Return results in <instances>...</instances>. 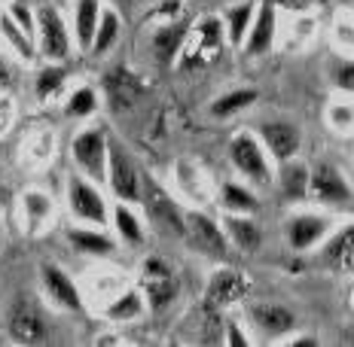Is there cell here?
<instances>
[{"mask_svg": "<svg viewBox=\"0 0 354 347\" xmlns=\"http://www.w3.org/2000/svg\"><path fill=\"white\" fill-rule=\"evenodd\" d=\"M107 183L116 201H144V171L138 165V159L116 137H107Z\"/></svg>", "mask_w": 354, "mask_h": 347, "instance_id": "cell-1", "label": "cell"}, {"mask_svg": "<svg viewBox=\"0 0 354 347\" xmlns=\"http://www.w3.org/2000/svg\"><path fill=\"white\" fill-rule=\"evenodd\" d=\"M230 161L245 180H250L254 186H269L275 180V171H272V156L266 152L263 140L250 131H239L230 140Z\"/></svg>", "mask_w": 354, "mask_h": 347, "instance_id": "cell-2", "label": "cell"}, {"mask_svg": "<svg viewBox=\"0 0 354 347\" xmlns=\"http://www.w3.org/2000/svg\"><path fill=\"white\" fill-rule=\"evenodd\" d=\"M37 40H40V55L46 61H68L73 31L53 3L37 6Z\"/></svg>", "mask_w": 354, "mask_h": 347, "instance_id": "cell-3", "label": "cell"}, {"mask_svg": "<svg viewBox=\"0 0 354 347\" xmlns=\"http://www.w3.org/2000/svg\"><path fill=\"white\" fill-rule=\"evenodd\" d=\"M68 208L71 213L86 226H101L104 228L110 223L107 201L101 195L98 183L88 180L83 174H71L68 177Z\"/></svg>", "mask_w": 354, "mask_h": 347, "instance_id": "cell-4", "label": "cell"}, {"mask_svg": "<svg viewBox=\"0 0 354 347\" xmlns=\"http://www.w3.org/2000/svg\"><path fill=\"white\" fill-rule=\"evenodd\" d=\"M223 19L217 16H205L196 21V28H189L187 34V43H183V52H180V61L183 68H198V64L211 61L214 55L220 52V43H223Z\"/></svg>", "mask_w": 354, "mask_h": 347, "instance_id": "cell-5", "label": "cell"}, {"mask_svg": "<svg viewBox=\"0 0 354 347\" xmlns=\"http://www.w3.org/2000/svg\"><path fill=\"white\" fill-rule=\"evenodd\" d=\"M73 165L95 183H107V135L101 128H86L71 143Z\"/></svg>", "mask_w": 354, "mask_h": 347, "instance_id": "cell-6", "label": "cell"}, {"mask_svg": "<svg viewBox=\"0 0 354 347\" xmlns=\"http://www.w3.org/2000/svg\"><path fill=\"white\" fill-rule=\"evenodd\" d=\"M144 204H147V213L153 217V223H156L162 232L187 238V210L162 186H156V180L147 174H144Z\"/></svg>", "mask_w": 354, "mask_h": 347, "instance_id": "cell-7", "label": "cell"}, {"mask_svg": "<svg viewBox=\"0 0 354 347\" xmlns=\"http://www.w3.org/2000/svg\"><path fill=\"white\" fill-rule=\"evenodd\" d=\"M6 329H10V338L16 344H43L46 341V335H49L46 320H43V311L31 299H16L12 301L10 314H6Z\"/></svg>", "mask_w": 354, "mask_h": 347, "instance_id": "cell-8", "label": "cell"}, {"mask_svg": "<svg viewBox=\"0 0 354 347\" xmlns=\"http://www.w3.org/2000/svg\"><path fill=\"white\" fill-rule=\"evenodd\" d=\"M330 232H333V219L324 217V213H315V210L293 213L284 226L287 244H290V250H297V253L315 250L318 244H324V238H327Z\"/></svg>", "mask_w": 354, "mask_h": 347, "instance_id": "cell-9", "label": "cell"}, {"mask_svg": "<svg viewBox=\"0 0 354 347\" xmlns=\"http://www.w3.org/2000/svg\"><path fill=\"white\" fill-rule=\"evenodd\" d=\"M141 290L147 295V305L150 311H162L168 301L177 295V280L171 275L165 259L159 256H147L144 259V277H141Z\"/></svg>", "mask_w": 354, "mask_h": 347, "instance_id": "cell-10", "label": "cell"}, {"mask_svg": "<svg viewBox=\"0 0 354 347\" xmlns=\"http://www.w3.org/2000/svg\"><path fill=\"white\" fill-rule=\"evenodd\" d=\"M187 238L208 256H226L232 247L223 232V223H214L208 213H202L196 208L187 210Z\"/></svg>", "mask_w": 354, "mask_h": 347, "instance_id": "cell-11", "label": "cell"}, {"mask_svg": "<svg viewBox=\"0 0 354 347\" xmlns=\"http://www.w3.org/2000/svg\"><path fill=\"white\" fill-rule=\"evenodd\" d=\"M257 137L263 140L266 152H269L275 161H287V159H297L299 146H302V135L293 122L275 119V122H263Z\"/></svg>", "mask_w": 354, "mask_h": 347, "instance_id": "cell-12", "label": "cell"}, {"mask_svg": "<svg viewBox=\"0 0 354 347\" xmlns=\"http://www.w3.org/2000/svg\"><path fill=\"white\" fill-rule=\"evenodd\" d=\"M275 31H278L275 3H272V0H263V3H257V16L250 21V31L245 37V43H241L245 55L248 58L266 55L272 49V43H275Z\"/></svg>", "mask_w": 354, "mask_h": 347, "instance_id": "cell-13", "label": "cell"}, {"mask_svg": "<svg viewBox=\"0 0 354 347\" xmlns=\"http://www.w3.org/2000/svg\"><path fill=\"white\" fill-rule=\"evenodd\" d=\"M40 280H43V290L46 295L55 301L62 311H71V314H80L83 311V295H80L77 284H73V277L68 271H62L58 265H43L40 271Z\"/></svg>", "mask_w": 354, "mask_h": 347, "instance_id": "cell-14", "label": "cell"}, {"mask_svg": "<svg viewBox=\"0 0 354 347\" xmlns=\"http://www.w3.org/2000/svg\"><path fill=\"white\" fill-rule=\"evenodd\" d=\"M312 195L324 204H348L351 201V189L348 180L342 177L336 165L330 161H318L312 168Z\"/></svg>", "mask_w": 354, "mask_h": 347, "instance_id": "cell-15", "label": "cell"}, {"mask_svg": "<svg viewBox=\"0 0 354 347\" xmlns=\"http://www.w3.org/2000/svg\"><path fill=\"white\" fill-rule=\"evenodd\" d=\"M250 290V280L235 268H223L211 277L208 293H205V305L208 308H230L235 301H241Z\"/></svg>", "mask_w": 354, "mask_h": 347, "instance_id": "cell-16", "label": "cell"}, {"mask_svg": "<svg viewBox=\"0 0 354 347\" xmlns=\"http://www.w3.org/2000/svg\"><path fill=\"white\" fill-rule=\"evenodd\" d=\"M104 95H107L110 110L122 113V110L135 107V101L144 95V83H141V79H138L131 70L113 68V70L104 73Z\"/></svg>", "mask_w": 354, "mask_h": 347, "instance_id": "cell-17", "label": "cell"}, {"mask_svg": "<svg viewBox=\"0 0 354 347\" xmlns=\"http://www.w3.org/2000/svg\"><path fill=\"white\" fill-rule=\"evenodd\" d=\"M187 34H189V21L187 19H177L171 25H159L153 31V58L165 68L180 61V52H183V43H187Z\"/></svg>", "mask_w": 354, "mask_h": 347, "instance_id": "cell-18", "label": "cell"}, {"mask_svg": "<svg viewBox=\"0 0 354 347\" xmlns=\"http://www.w3.org/2000/svg\"><path fill=\"white\" fill-rule=\"evenodd\" d=\"M250 323L263 332V335H287V332L297 329V317H293L290 308L284 305H275V301H260V305L250 308Z\"/></svg>", "mask_w": 354, "mask_h": 347, "instance_id": "cell-19", "label": "cell"}, {"mask_svg": "<svg viewBox=\"0 0 354 347\" xmlns=\"http://www.w3.org/2000/svg\"><path fill=\"white\" fill-rule=\"evenodd\" d=\"M223 232L230 244L239 253H257L263 247V226L254 217L245 213H226L223 217Z\"/></svg>", "mask_w": 354, "mask_h": 347, "instance_id": "cell-20", "label": "cell"}, {"mask_svg": "<svg viewBox=\"0 0 354 347\" xmlns=\"http://www.w3.org/2000/svg\"><path fill=\"white\" fill-rule=\"evenodd\" d=\"M321 259L327 268H354V223L336 228L324 238Z\"/></svg>", "mask_w": 354, "mask_h": 347, "instance_id": "cell-21", "label": "cell"}, {"mask_svg": "<svg viewBox=\"0 0 354 347\" xmlns=\"http://www.w3.org/2000/svg\"><path fill=\"white\" fill-rule=\"evenodd\" d=\"M68 241L77 253L83 256H113L116 253V241L107 232H101V226H77L68 232Z\"/></svg>", "mask_w": 354, "mask_h": 347, "instance_id": "cell-22", "label": "cell"}, {"mask_svg": "<svg viewBox=\"0 0 354 347\" xmlns=\"http://www.w3.org/2000/svg\"><path fill=\"white\" fill-rule=\"evenodd\" d=\"M101 3L98 0H73V21H71V31L73 40H77L80 49H92L95 31H98V21H101Z\"/></svg>", "mask_w": 354, "mask_h": 347, "instance_id": "cell-23", "label": "cell"}, {"mask_svg": "<svg viewBox=\"0 0 354 347\" xmlns=\"http://www.w3.org/2000/svg\"><path fill=\"white\" fill-rule=\"evenodd\" d=\"M278 186L290 201H302L312 192V168H306L302 161L287 159L278 168Z\"/></svg>", "mask_w": 354, "mask_h": 347, "instance_id": "cell-24", "label": "cell"}, {"mask_svg": "<svg viewBox=\"0 0 354 347\" xmlns=\"http://www.w3.org/2000/svg\"><path fill=\"white\" fill-rule=\"evenodd\" d=\"M220 208L226 213H245V217H257L260 213V198H257V192H250L248 186H241V183H223L220 186Z\"/></svg>", "mask_w": 354, "mask_h": 347, "instance_id": "cell-25", "label": "cell"}, {"mask_svg": "<svg viewBox=\"0 0 354 347\" xmlns=\"http://www.w3.org/2000/svg\"><path fill=\"white\" fill-rule=\"evenodd\" d=\"M150 311V305H147V295L141 286H131V290H125L120 299H113L107 305L104 317L113 323H129V320H138V317H144Z\"/></svg>", "mask_w": 354, "mask_h": 347, "instance_id": "cell-26", "label": "cell"}, {"mask_svg": "<svg viewBox=\"0 0 354 347\" xmlns=\"http://www.w3.org/2000/svg\"><path fill=\"white\" fill-rule=\"evenodd\" d=\"M254 16H257V0H241V3L230 6V10L223 12V31H226V40H230L232 46H241V43H245Z\"/></svg>", "mask_w": 354, "mask_h": 347, "instance_id": "cell-27", "label": "cell"}, {"mask_svg": "<svg viewBox=\"0 0 354 347\" xmlns=\"http://www.w3.org/2000/svg\"><path fill=\"white\" fill-rule=\"evenodd\" d=\"M113 226H116V235L120 241H125L129 247H141L144 244V219L135 213V204L129 201H116L113 208Z\"/></svg>", "mask_w": 354, "mask_h": 347, "instance_id": "cell-28", "label": "cell"}, {"mask_svg": "<svg viewBox=\"0 0 354 347\" xmlns=\"http://www.w3.org/2000/svg\"><path fill=\"white\" fill-rule=\"evenodd\" d=\"M120 31H122V16L110 6V10L101 12V21H98V31H95V40H92V52L95 58H104L110 49L116 46V40H120Z\"/></svg>", "mask_w": 354, "mask_h": 347, "instance_id": "cell-29", "label": "cell"}, {"mask_svg": "<svg viewBox=\"0 0 354 347\" xmlns=\"http://www.w3.org/2000/svg\"><path fill=\"white\" fill-rule=\"evenodd\" d=\"M0 34H3V40L12 46V52H16L21 61H34L37 58V37H31L28 31H21V28L12 21L10 12H3L0 16Z\"/></svg>", "mask_w": 354, "mask_h": 347, "instance_id": "cell-30", "label": "cell"}, {"mask_svg": "<svg viewBox=\"0 0 354 347\" xmlns=\"http://www.w3.org/2000/svg\"><path fill=\"white\" fill-rule=\"evenodd\" d=\"M257 98H260V92H257V88H232V92L220 95V98L211 104V116H214V119H230V116L248 110Z\"/></svg>", "mask_w": 354, "mask_h": 347, "instance_id": "cell-31", "label": "cell"}, {"mask_svg": "<svg viewBox=\"0 0 354 347\" xmlns=\"http://www.w3.org/2000/svg\"><path fill=\"white\" fill-rule=\"evenodd\" d=\"M98 107H101L98 92L88 88V86H80L68 95V107L64 110H68V116H73V119H86V116H92Z\"/></svg>", "mask_w": 354, "mask_h": 347, "instance_id": "cell-32", "label": "cell"}, {"mask_svg": "<svg viewBox=\"0 0 354 347\" xmlns=\"http://www.w3.org/2000/svg\"><path fill=\"white\" fill-rule=\"evenodd\" d=\"M64 83H68V73H64V70L53 61L49 68L37 70V98H40V101L55 98V95L64 88Z\"/></svg>", "mask_w": 354, "mask_h": 347, "instance_id": "cell-33", "label": "cell"}, {"mask_svg": "<svg viewBox=\"0 0 354 347\" xmlns=\"http://www.w3.org/2000/svg\"><path fill=\"white\" fill-rule=\"evenodd\" d=\"M177 183H180L183 195L196 198V201H205V186H202V168L193 165V161H177Z\"/></svg>", "mask_w": 354, "mask_h": 347, "instance_id": "cell-34", "label": "cell"}, {"mask_svg": "<svg viewBox=\"0 0 354 347\" xmlns=\"http://www.w3.org/2000/svg\"><path fill=\"white\" fill-rule=\"evenodd\" d=\"M21 210H25V217L31 219V223H43V219L53 213V201H49L46 192H25V198H21Z\"/></svg>", "mask_w": 354, "mask_h": 347, "instance_id": "cell-35", "label": "cell"}, {"mask_svg": "<svg viewBox=\"0 0 354 347\" xmlns=\"http://www.w3.org/2000/svg\"><path fill=\"white\" fill-rule=\"evenodd\" d=\"M330 83H333L339 92L354 95V58H336L330 64Z\"/></svg>", "mask_w": 354, "mask_h": 347, "instance_id": "cell-36", "label": "cell"}, {"mask_svg": "<svg viewBox=\"0 0 354 347\" xmlns=\"http://www.w3.org/2000/svg\"><path fill=\"white\" fill-rule=\"evenodd\" d=\"M327 122L339 135H351L354 131V104H333L327 110Z\"/></svg>", "mask_w": 354, "mask_h": 347, "instance_id": "cell-37", "label": "cell"}, {"mask_svg": "<svg viewBox=\"0 0 354 347\" xmlns=\"http://www.w3.org/2000/svg\"><path fill=\"white\" fill-rule=\"evenodd\" d=\"M10 16L12 21L21 28V31H28L31 37H37V12H31V6L16 0V3H10Z\"/></svg>", "mask_w": 354, "mask_h": 347, "instance_id": "cell-38", "label": "cell"}, {"mask_svg": "<svg viewBox=\"0 0 354 347\" xmlns=\"http://www.w3.org/2000/svg\"><path fill=\"white\" fill-rule=\"evenodd\" d=\"M226 344H235V347H248L250 344V338L241 332V326L235 320L226 323Z\"/></svg>", "mask_w": 354, "mask_h": 347, "instance_id": "cell-39", "label": "cell"}, {"mask_svg": "<svg viewBox=\"0 0 354 347\" xmlns=\"http://www.w3.org/2000/svg\"><path fill=\"white\" fill-rule=\"evenodd\" d=\"M16 86V73L10 70V64L3 61V55H0V88H12Z\"/></svg>", "mask_w": 354, "mask_h": 347, "instance_id": "cell-40", "label": "cell"}, {"mask_svg": "<svg viewBox=\"0 0 354 347\" xmlns=\"http://www.w3.org/2000/svg\"><path fill=\"white\" fill-rule=\"evenodd\" d=\"M135 3H138V0H110V6H113L120 16H122V12H131V10H135Z\"/></svg>", "mask_w": 354, "mask_h": 347, "instance_id": "cell-41", "label": "cell"}, {"mask_svg": "<svg viewBox=\"0 0 354 347\" xmlns=\"http://www.w3.org/2000/svg\"><path fill=\"white\" fill-rule=\"evenodd\" d=\"M339 3H345V6H351V3H354V0H339Z\"/></svg>", "mask_w": 354, "mask_h": 347, "instance_id": "cell-42", "label": "cell"}]
</instances>
